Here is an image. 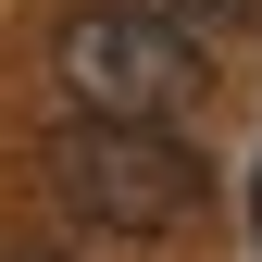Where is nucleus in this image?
<instances>
[{"instance_id": "f03ea898", "label": "nucleus", "mask_w": 262, "mask_h": 262, "mask_svg": "<svg viewBox=\"0 0 262 262\" xmlns=\"http://www.w3.org/2000/svg\"><path fill=\"white\" fill-rule=\"evenodd\" d=\"M50 88H62V125H187L200 38L125 13V0H88L50 25Z\"/></svg>"}, {"instance_id": "39448f33", "label": "nucleus", "mask_w": 262, "mask_h": 262, "mask_svg": "<svg viewBox=\"0 0 262 262\" xmlns=\"http://www.w3.org/2000/svg\"><path fill=\"white\" fill-rule=\"evenodd\" d=\"M250 225H262V175H250Z\"/></svg>"}, {"instance_id": "f257e3e1", "label": "nucleus", "mask_w": 262, "mask_h": 262, "mask_svg": "<svg viewBox=\"0 0 262 262\" xmlns=\"http://www.w3.org/2000/svg\"><path fill=\"white\" fill-rule=\"evenodd\" d=\"M38 175L62 225H88V237H175L200 212V150L175 125H50Z\"/></svg>"}, {"instance_id": "7ed1b4c3", "label": "nucleus", "mask_w": 262, "mask_h": 262, "mask_svg": "<svg viewBox=\"0 0 262 262\" xmlns=\"http://www.w3.org/2000/svg\"><path fill=\"white\" fill-rule=\"evenodd\" d=\"M125 13H150V25H175V38H225V25H250L262 0H125Z\"/></svg>"}, {"instance_id": "20e7f679", "label": "nucleus", "mask_w": 262, "mask_h": 262, "mask_svg": "<svg viewBox=\"0 0 262 262\" xmlns=\"http://www.w3.org/2000/svg\"><path fill=\"white\" fill-rule=\"evenodd\" d=\"M0 262H62V250L50 237H0Z\"/></svg>"}]
</instances>
